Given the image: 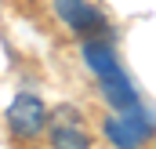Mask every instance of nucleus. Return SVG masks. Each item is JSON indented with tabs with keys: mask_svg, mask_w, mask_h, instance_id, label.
Listing matches in <instances>:
<instances>
[{
	"mask_svg": "<svg viewBox=\"0 0 156 149\" xmlns=\"http://www.w3.org/2000/svg\"><path fill=\"white\" fill-rule=\"evenodd\" d=\"M102 98H105L113 109H127V106L138 102V91L131 87V80L120 73V69H113V73L102 76Z\"/></svg>",
	"mask_w": 156,
	"mask_h": 149,
	"instance_id": "obj_6",
	"label": "nucleus"
},
{
	"mask_svg": "<svg viewBox=\"0 0 156 149\" xmlns=\"http://www.w3.org/2000/svg\"><path fill=\"white\" fill-rule=\"evenodd\" d=\"M55 15L80 37H91V33H109V22L98 15V7L91 0H55Z\"/></svg>",
	"mask_w": 156,
	"mask_h": 149,
	"instance_id": "obj_3",
	"label": "nucleus"
},
{
	"mask_svg": "<svg viewBox=\"0 0 156 149\" xmlns=\"http://www.w3.org/2000/svg\"><path fill=\"white\" fill-rule=\"evenodd\" d=\"M80 55H83L87 69H91V73H98V76H105V73H113V69H120L113 47L105 44V37H87V40H83V47H80Z\"/></svg>",
	"mask_w": 156,
	"mask_h": 149,
	"instance_id": "obj_5",
	"label": "nucleus"
},
{
	"mask_svg": "<svg viewBox=\"0 0 156 149\" xmlns=\"http://www.w3.org/2000/svg\"><path fill=\"white\" fill-rule=\"evenodd\" d=\"M7 127L18 138H37L40 131L47 127V106L40 102L37 95H18L7 106Z\"/></svg>",
	"mask_w": 156,
	"mask_h": 149,
	"instance_id": "obj_2",
	"label": "nucleus"
},
{
	"mask_svg": "<svg viewBox=\"0 0 156 149\" xmlns=\"http://www.w3.org/2000/svg\"><path fill=\"white\" fill-rule=\"evenodd\" d=\"M73 109H58L51 124V149H91V135L80 127V116L69 120Z\"/></svg>",
	"mask_w": 156,
	"mask_h": 149,
	"instance_id": "obj_4",
	"label": "nucleus"
},
{
	"mask_svg": "<svg viewBox=\"0 0 156 149\" xmlns=\"http://www.w3.org/2000/svg\"><path fill=\"white\" fill-rule=\"evenodd\" d=\"M102 131H105V138L116 149H138L145 138H153L156 120L145 109H138V102H134V106L120 109V116H105L102 120Z\"/></svg>",
	"mask_w": 156,
	"mask_h": 149,
	"instance_id": "obj_1",
	"label": "nucleus"
}]
</instances>
